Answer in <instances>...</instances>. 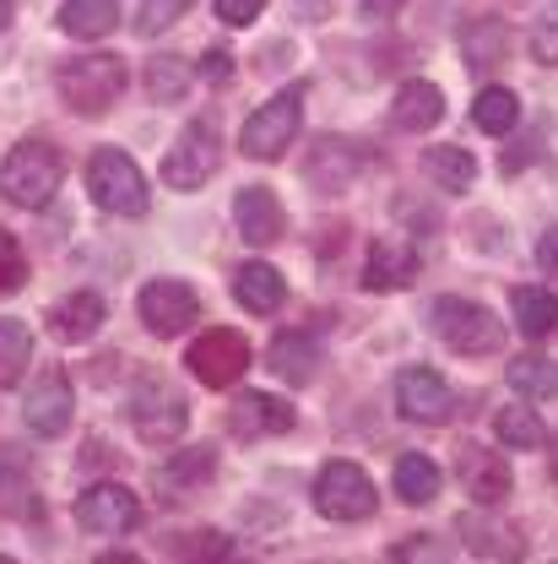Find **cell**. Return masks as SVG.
Instances as JSON below:
<instances>
[{
	"instance_id": "39",
	"label": "cell",
	"mask_w": 558,
	"mask_h": 564,
	"mask_svg": "<svg viewBox=\"0 0 558 564\" xmlns=\"http://www.w3.org/2000/svg\"><path fill=\"white\" fill-rule=\"evenodd\" d=\"M266 11V0H217V17L228 22V28H244V22H255Z\"/></svg>"
},
{
	"instance_id": "16",
	"label": "cell",
	"mask_w": 558,
	"mask_h": 564,
	"mask_svg": "<svg viewBox=\"0 0 558 564\" xmlns=\"http://www.w3.org/2000/svg\"><path fill=\"white\" fill-rule=\"evenodd\" d=\"M103 321H109V304H103V293H92V288H76L70 299H61V304L50 310V326H55L61 343H92Z\"/></svg>"
},
{
	"instance_id": "8",
	"label": "cell",
	"mask_w": 558,
	"mask_h": 564,
	"mask_svg": "<svg viewBox=\"0 0 558 564\" xmlns=\"http://www.w3.org/2000/svg\"><path fill=\"white\" fill-rule=\"evenodd\" d=\"M380 494L369 484V473L358 462H326L320 478H315V510L331 516V521H363L374 516Z\"/></svg>"
},
{
	"instance_id": "7",
	"label": "cell",
	"mask_w": 558,
	"mask_h": 564,
	"mask_svg": "<svg viewBox=\"0 0 558 564\" xmlns=\"http://www.w3.org/2000/svg\"><path fill=\"white\" fill-rule=\"evenodd\" d=\"M217 163H222V137H217V120L201 115V120H190L174 147H168V158H163V185H174V191H201L211 174H217Z\"/></svg>"
},
{
	"instance_id": "15",
	"label": "cell",
	"mask_w": 558,
	"mask_h": 564,
	"mask_svg": "<svg viewBox=\"0 0 558 564\" xmlns=\"http://www.w3.org/2000/svg\"><path fill=\"white\" fill-rule=\"evenodd\" d=\"M228 429L239 440H272V434H287L293 429V408L282 397H266V391H244L233 408H228Z\"/></svg>"
},
{
	"instance_id": "13",
	"label": "cell",
	"mask_w": 558,
	"mask_h": 564,
	"mask_svg": "<svg viewBox=\"0 0 558 564\" xmlns=\"http://www.w3.org/2000/svg\"><path fill=\"white\" fill-rule=\"evenodd\" d=\"M70 413H76L70 380L61 375V369H44V375L28 386V402H22L28 434H39V440H61V434L70 429Z\"/></svg>"
},
{
	"instance_id": "35",
	"label": "cell",
	"mask_w": 558,
	"mask_h": 564,
	"mask_svg": "<svg viewBox=\"0 0 558 564\" xmlns=\"http://www.w3.org/2000/svg\"><path fill=\"white\" fill-rule=\"evenodd\" d=\"M185 11H190V0H141L136 33H141V39H157V33H168V28H174Z\"/></svg>"
},
{
	"instance_id": "38",
	"label": "cell",
	"mask_w": 558,
	"mask_h": 564,
	"mask_svg": "<svg viewBox=\"0 0 558 564\" xmlns=\"http://www.w3.org/2000/svg\"><path fill=\"white\" fill-rule=\"evenodd\" d=\"M179 554H190V560H196V554H201V560H228L233 549H228V538H222V532H196V538H185V543H179Z\"/></svg>"
},
{
	"instance_id": "20",
	"label": "cell",
	"mask_w": 558,
	"mask_h": 564,
	"mask_svg": "<svg viewBox=\"0 0 558 564\" xmlns=\"http://www.w3.org/2000/svg\"><path fill=\"white\" fill-rule=\"evenodd\" d=\"M266 364L287 386H309L315 369H320V343L304 337V332H282V337H272V348H266Z\"/></svg>"
},
{
	"instance_id": "28",
	"label": "cell",
	"mask_w": 558,
	"mask_h": 564,
	"mask_svg": "<svg viewBox=\"0 0 558 564\" xmlns=\"http://www.w3.org/2000/svg\"><path fill=\"white\" fill-rule=\"evenodd\" d=\"M461 55H467V66L472 70H489L499 66L504 55H510V33H504V22H467L461 28Z\"/></svg>"
},
{
	"instance_id": "22",
	"label": "cell",
	"mask_w": 558,
	"mask_h": 564,
	"mask_svg": "<svg viewBox=\"0 0 558 564\" xmlns=\"http://www.w3.org/2000/svg\"><path fill=\"white\" fill-rule=\"evenodd\" d=\"M456 532H461V543H467L478 560H526L521 532L499 527V521H489V516H461V521H456Z\"/></svg>"
},
{
	"instance_id": "26",
	"label": "cell",
	"mask_w": 558,
	"mask_h": 564,
	"mask_svg": "<svg viewBox=\"0 0 558 564\" xmlns=\"http://www.w3.org/2000/svg\"><path fill=\"white\" fill-rule=\"evenodd\" d=\"M114 22H120V0H66L61 6V28L70 39H87V44L109 39Z\"/></svg>"
},
{
	"instance_id": "29",
	"label": "cell",
	"mask_w": 558,
	"mask_h": 564,
	"mask_svg": "<svg viewBox=\"0 0 558 564\" xmlns=\"http://www.w3.org/2000/svg\"><path fill=\"white\" fill-rule=\"evenodd\" d=\"M510 386L521 391V397H537V402H548L558 397V364L554 358H543V352H521V358H510Z\"/></svg>"
},
{
	"instance_id": "4",
	"label": "cell",
	"mask_w": 558,
	"mask_h": 564,
	"mask_svg": "<svg viewBox=\"0 0 558 564\" xmlns=\"http://www.w3.org/2000/svg\"><path fill=\"white\" fill-rule=\"evenodd\" d=\"M87 191L103 212H120V217H141L146 212V180H141L136 158L120 152V147H98L87 158Z\"/></svg>"
},
{
	"instance_id": "32",
	"label": "cell",
	"mask_w": 558,
	"mask_h": 564,
	"mask_svg": "<svg viewBox=\"0 0 558 564\" xmlns=\"http://www.w3.org/2000/svg\"><path fill=\"white\" fill-rule=\"evenodd\" d=\"M190 82H196V66H185L179 55L146 61V93H152L157 104H179V98L190 93Z\"/></svg>"
},
{
	"instance_id": "14",
	"label": "cell",
	"mask_w": 558,
	"mask_h": 564,
	"mask_svg": "<svg viewBox=\"0 0 558 564\" xmlns=\"http://www.w3.org/2000/svg\"><path fill=\"white\" fill-rule=\"evenodd\" d=\"M456 478H461L467 499H478L483 510H493L504 494L515 489L510 462H504L499 451H489V445H461V456H456Z\"/></svg>"
},
{
	"instance_id": "2",
	"label": "cell",
	"mask_w": 558,
	"mask_h": 564,
	"mask_svg": "<svg viewBox=\"0 0 558 564\" xmlns=\"http://www.w3.org/2000/svg\"><path fill=\"white\" fill-rule=\"evenodd\" d=\"M125 82H131V70H125V61H120V55H81V61H66V66L55 70L61 98H66L81 120L109 115V109L120 104Z\"/></svg>"
},
{
	"instance_id": "23",
	"label": "cell",
	"mask_w": 558,
	"mask_h": 564,
	"mask_svg": "<svg viewBox=\"0 0 558 564\" xmlns=\"http://www.w3.org/2000/svg\"><path fill=\"white\" fill-rule=\"evenodd\" d=\"M233 299H239L250 315H272V310H282V299H287V282H282L277 267L250 261V267H239V278H233Z\"/></svg>"
},
{
	"instance_id": "27",
	"label": "cell",
	"mask_w": 558,
	"mask_h": 564,
	"mask_svg": "<svg viewBox=\"0 0 558 564\" xmlns=\"http://www.w3.org/2000/svg\"><path fill=\"white\" fill-rule=\"evenodd\" d=\"M423 169H428V180L439 191H467L478 180V158L467 147H428L423 152Z\"/></svg>"
},
{
	"instance_id": "12",
	"label": "cell",
	"mask_w": 558,
	"mask_h": 564,
	"mask_svg": "<svg viewBox=\"0 0 558 564\" xmlns=\"http://www.w3.org/2000/svg\"><path fill=\"white\" fill-rule=\"evenodd\" d=\"M396 413L413 423H450L456 419V391L445 386V375L439 369H428V364H413V369H402V380H396Z\"/></svg>"
},
{
	"instance_id": "31",
	"label": "cell",
	"mask_w": 558,
	"mask_h": 564,
	"mask_svg": "<svg viewBox=\"0 0 558 564\" xmlns=\"http://www.w3.org/2000/svg\"><path fill=\"white\" fill-rule=\"evenodd\" d=\"M391 484H396V494L407 499V505H434L439 499V467L428 462V456H402L396 462V473H391Z\"/></svg>"
},
{
	"instance_id": "25",
	"label": "cell",
	"mask_w": 558,
	"mask_h": 564,
	"mask_svg": "<svg viewBox=\"0 0 558 564\" xmlns=\"http://www.w3.org/2000/svg\"><path fill=\"white\" fill-rule=\"evenodd\" d=\"M309 185H320V191H342L352 174H358V152H352L348 141L337 137H320L315 141V152H309Z\"/></svg>"
},
{
	"instance_id": "6",
	"label": "cell",
	"mask_w": 558,
	"mask_h": 564,
	"mask_svg": "<svg viewBox=\"0 0 558 564\" xmlns=\"http://www.w3.org/2000/svg\"><path fill=\"white\" fill-rule=\"evenodd\" d=\"M131 423H136V434L146 445H174L190 429V402L174 380L146 375L136 386V397H131Z\"/></svg>"
},
{
	"instance_id": "10",
	"label": "cell",
	"mask_w": 558,
	"mask_h": 564,
	"mask_svg": "<svg viewBox=\"0 0 558 564\" xmlns=\"http://www.w3.org/2000/svg\"><path fill=\"white\" fill-rule=\"evenodd\" d=\"M141 310V326L152 332V337H179L185 326H196V315H201V299H196V288L179 278H157L141 288L136 299Z\"/></svg>"
},
{
	"instance_id": "1",
	"label": "cell",
	"mask_w": 558,
	"mask_h": 564,
	"mask_svg": "<svg viewBox=\"0 0 558 564\" xmlns=\"http://www.w3.org/2000/svg\"><path fill=\"white\" fill-rule=\"evenodd\" d=\"M61 180H66V158L50 141H17L6 152V163H0V196L11 207H50Z\"/></svg>"
},
{
	"instance_id": "21",
	"label": "cell",
	"mask_w": 558,
	"mask_h": 564,
	"mask_svg": "<svg viewBox=\"0 0 558 564\" xmlns=\"http://www.w3.org/2000/svg\"><path fill=\"white\" fill-rule=\"evenodd\" d=\"M445 120V93L434 82H407L391 104V126L396 131H434Z\"/></svg>"
},
{
	"instance_id": "18",
	"label": "cell",
	"mask_w": 558,
	"mask_h": 564,
	"mask_svg": "<svg viewBox=\"0 0 558 564\" xmlns=\"http://www.w3.org/2000/svg\"><path fill=\"white\" fill-rule=\"evenodd\" d=\"M211 473H217V451L201 445V451H179V456H168L163 467H152V484H157V494H163L168 505H179L190 489H201Z\"/></svg>"
},
{
	"instance_id": "3",
	"label": "cell",
	"mask_w": 558,
	"mask_h": 564,
	"mask_svg": "<svg viewBox=\"0 0 558 564\" xmlns=\"http://www.w3.org/2000/svg\"><path fill=\"white\" fill-rule=\"evenodd\" d=\"M428 326H434V337H439L445 348L467 352V358H478V352H499V343H504L499 315H493L489 304H478V299H434Z\"/></svg>"
},
{
	"instance_id": "24",
	"label": "cell",
	"mask_w": 558,
	"mask_h": 564,
	"mask_svg": "<svg viewBox=\"0 0 558 564\" xmlns=\"http://www.w3.org/2000/svg\"><path fill=\"white\" fill-rule=\"evenodd\" d=\"M510 310H515V326H521L532 343L558 337V299L548 288H515V293H510Z\"/></svg>"
},
{
	"instance_id": "33",
	"label": "cell",
	"mask_w": 558,
	"mask_h": 564,
	"mask_svg": "<svg viewBox=\"0 0 558 564\" xmlns=\"http://www.w3.org/2000/svg\"><path fill=\"white\" fill-rule=\"evenodd\" d=\"M493 434H499V445H515V451H537V445H548L543 419L526 413V408H499V413H493Z\"/></svg>"
},
{
	"instance_id": "5",
	"label": "cell",
	"mask_w": 558,
	"mask_h": 564,
	"mask_svg": "<svg viewBox=\"0 0 558 564\" xmlns=\"http://www.w3.org/2000/svg\"><path fill=\"white\" fill-rule=\"evenodd\" d=\"M298 126H304V87H287V93L266 98V104L244 120L239 147H244V158H255V163H277L282 152L293 147Z\"/></svg>"
},
{
	"instance_id": "19",
	"label": "cell",
	"mask_w": 558,
	"mask_h": 564,
	"mask_svg": "<svg viewBox=\"0 0 558 564\" xmlns=\"http://www.w3.org/2000/svg\"><path fill=\"white\" fill-rule=\"evenodd\" d=\"M233 217H239V234H244V245H277L282 239V207L277 196L266 191V185H250V191H239V202H233Z\"/></svg>"
},
{
	"instance_id": "42",
	"label": "cell",
	"mask_w": 558,
	"mask_h": 564,
	"mask_svg": "<svg viewBox=\"0 0 558 564\" xmlns=\"http://www.w3.org/2000/svg\"><path fill=\"white\" fill-rule=\"evenodd\" d=\"M6 22H11V0H0V33H6Z\"/></svg>"
},
{
	"instance_id": "36",
	"label": "cell",
	"mask_w": 558,
	"mask_h": 564,
	"mask_svg": "<svg viewBox=\"0 0 558 564\" xmlns=\"http://www.w3.org/2000/svg\"><path fill=\"white\" fill-rule=\"evenodd\" d=\"M28 282V250L17 245L11 228H0V293H17Z\"/></svg>"
},
{
	"instance_id": "11",
	"label": "cell",
	"mask_w": 558,
	"mask_h": 564,
	"mask_svg": "<svg viewBox=\"0 0 558 564\" xmlns=\"http://www.w3.org/2000/svg\"><path fill=\"white\" fill-rule=\"evenodd\" d=\"M76 521L92 538H125V532H136L141 499L125 484H92V489L76 499Z\"/></svg>"
},
{
	"instance_id": "34",
	"label": "cell",
	"mask_w": 558,
	"mask_h": 564,
	"mask_svg": "<svg viewBox=\"0 0 558 564\" xmlns=\"http://www.w3.org/2000/svg\"><path fill=\"white\" fill-rule=\"evenodd\" d=\"M33 358V332L22 321H0V386H17Z\"/></svg>"
},
{
	"instance_id": "9",
	"label": "cell",
	"mask_w": 558,
	"mask_h": 564,
	"mask_svg": "<svg viewBox=\"0 0 558 564\" xmlns=\"http://www.w3.org/2000/svg\"><path fill=\"white\" fill-rule=\"evenodd\" d=\"M185 369L211 386V391H222V386H233L244 369H250V343H244V332H233V326H211L201 332L190 352H185Z\"/></svg>"
},
{
	"instance_id": "40",
	"label": "cell",
	"mask_w": 558,
	"mask_h": 564,
	"mask_svg": "<svg viewBox=\"0 0 558 564\" xmlns=\"http://www.w3.org/2000/svg\"><path fill=\"white\" fill-rule=\"evenodd\" d=\"M537 267H543L548 278H558V228H548V234L537 239Z\"/></svg>"
},
{
	"instance_id": "37",
	"label": "cell",
	"mask_w": 558,
	"mask_h": 564,
	"mask_svg": "<svg viewBox=\"0 0 558 564\" xmlns=\"http://www.w3.org/2000/svg\"><path fill=\"white\" fill-rule=\"evenodd\" d=\"M532 61L537 66H558V6H548L532 22Z\"/></svg>"
},
{
	"instance_id": "30",
	"label": "cell",
	"mask_w": 558,
	"mask_h": 564,
	"mask_svg": "<svg viewBox=\"0 0 558 564\" xmlns=\"http://www.w3.org/2000/svg\"><path fill=\"white\" fill-rule=\"evenodd\" d=\"M472 120H478V131H489V137H510V131L521 126V98H515L510 87H483L478 104H472Z\"/></svg>"
},
{
	"instance_id": "17",
	"label": "cell",
	"mask_w": 558,
	"mask_h": 564,
	"mask_svg": "<svg viewBox=\"0 0 558 564\" xmlns=\"http://www.w3.org/2000/svg\"><path fill=\"white\" fill-rule=\"evenodd\" d=\"M418 278V250L402 245V239H374L369 250V267H363V288L369 293H396Z\"/></svg>"
},
{
	"instance_id": "41",
	"label": "cell",
	"mask_w": 558,
	"mask_h": 564,
	"mask_svg": "<svg viewBox=\"0 0 558 564\" xmlns=\"http://www.w3.org/2000/svg\"><path fill=\"white\" fill-rule=\"evenodd\" d=\"M201 76H207V82H228V76H233V55H222V50H211L207 61H201Z\"/></svg>"
},
{
	"instance_id": "43",
	"label": "cell",
	"mask_w": 558,
	"mask_h": 564,
	"mask_svg": "<svg viewBox=\"0 0 558 564\" xmlns=\"http://www.w3.org/2000/svg\"><path fill=\"white\" fill-rule=\"evenodd\" d=\"M548 467H554V478H558V440H554V451H548Z\"/></svg>"
}]
</instances>
